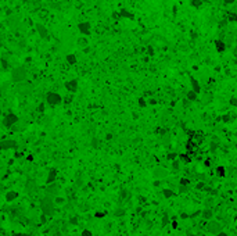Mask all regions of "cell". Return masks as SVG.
Here are the masks:
<instances>
[{
  "mask_svg": "<svg viewBox=\"0 0 237 236\" xmlns=\"http://www.w3.org/2000/svg\"><path fill=\"white\" fill-rule=\"evenodd\" d=\"M54 207H56V204H54V199H52V197L46 196L40 200V208L46 215H52L54 212Z\"/></svg>",
  "mask_w": 237,
  "mask_h": 236,
  "instance_id": "1",
  "label": "cell"
},
{
  "mask_svg": "<svg viewBox=\"0 0 237 236\" xmlns=\"http://www.w3.org/2000/svg\"><path fill=\"white\" fill-rule=\"evenodd\" d=\"M26 76H28V72H26V70H25L24 67L13 68V71H11V81L13 82H17V84L24 82V81L26 79Z\"/></svg>",
  "mask_w": 237,
  "mask_h": 236,
  "instance_id": "2",
  "label": "cell"
},
{
  "mask_svg": "<svg viewBox=\"0 0 237 236\" xmlns=\"http://www.w3.org/2000/svg\"><path fill=\"white\" fill-rule=\"evenodd\" d=\"M46 101H47L50 106H57V104H60L63 101V97L56 92H49L46 95Z\"/></svg>",
  "mask_w": 237,
  "mask_h": 236,
  "instance_id": "3",
  "label": "cell"
},
{
  "mask_svg": "<svg viewBox=\"0 0 237 236\" xmlns=\"http://www.w3.org/2000/svg\"><path fill=\"white\" fill-rule=\"evenodd\" d=\"M207 229H208V232L211 235H218V233L222 232V225L218 221H211L208 224V226H207Z\"/></svg>",
  "mask_w": 237,
  "mask_h": 236,
  "instance_id": "4",
  "label": "cell"
},
{
  "mask_svg": "<svg viewBox=\"0 0 237 236\" xmlns=\"http://www.w3.org/2000/svg\"><path fill=\"white\" fill-rule=\"evenodd\" d=\"M17 122H18V117H17L15 114H13V112L7 114V115L4 117V120H3V125H4V127H7V128L13 127V125L17 124Z\"/></svg>",
  "mask_w": 237,
  "mask_h": 236,
  "instance_id": "5",
  "label": "cell"
},
{
  "mask_svg": "<svg viewBox=\"0 0 237 236\" xmlns=\"http://www.w3.org/2000/svg\"><path fill=\"white\" fill-rule=\"evenodd\" d=\"M10 149H17L15 140H13V139L0 140V150H10Z\"/></svg>",
  "mask_w": 237,
  "mask_h": 236,
  "instance_id": "6",
  "label": "cell"
},
{
  "mask_svg": "<svg viewBox=\"0 0 237 236\" xmlns=\"http://www.w3.org/2000/svg\"><path fill=\"white\" fill-rule=\"evenodd\" d=\"M25 190L28 195H35L38 192V185L36 182L33 179H28L26 181V183H25Z\"/></svg>",
  "mask_w": 237,
  "mask_h": 236,
  "instance_id": "7",
  "label": "cell"
},
{
  "mask_svg": "<svg viewBox=\"0 0 237 236\" xmlns=\"http://www.w3.org/2000/svg\"><path fill=\"white\" fill-rule=\"evenodd\" d=\"M58 190H60V186L57 183H50L47 188V196L54 199V197L58 196Z\"/></svg>",
  "mask_w": 237,
  "mask_h": 236,
  "instance_id": "8",
  "label": "cell"
},
{
  "mask_svg": "<svg viewBox=\"0 0 237 236\" xmlns=\"http://www.w3.org/2000/svg\"><path fill=\"white\" fill-rule=\"evenodd\" d=\"M78 29H79V32L82 33V35H90L92 27H90L89 22H80V24H78Z\"/></svg>",
  "mask_w": 237,
  "mask_h": 236,
  "instance_id": "9",
  "label": "cell"
},
{
  "mask_svg": "<svg viewBox=\"0 0 237 236\" xmlns=\"http://www.w3.org/2000/svg\"><path fill=\"white\" fill-rule=\"evenodd\" d=\"M153 175L155 179H162V178H165V176H168V171L164 168H155L153 172Z\"/></svg>",
  "mask_w": 237,
  "mask_h": 236,
  "instance_id": "10",
  "label": "cell"
},
{
  "mask_svg": "<svg viewBox=\"0 0 237 236\" xmlns=\"http://www.w3.org/2000/svg\"><path fill=\"white\" fill-rule=\"evenodd\" d=\"M65 89L69 90V92H77L78 90V81L77 79H72V81H68L65 82Z\"/></svg>",
  "mask_w": 237,
  "mask_h": 236,
  "instance_id": "11",
  "label": "cell"
},
{
  "mask_svg": "<svg viewBox=\"0 0 237 236\" xmlns=\"http://www.w3.org/2000/svg\"><path fill=\"white\" fill-rule=\"evenodd\" d=\"M36 29H38V33L40 35V38L49 39V31L46 29V27H43L42 24H36Z\"/></svg>",
  "mask_w": 237,
  "mask_h": 236,
  "instance_id": "12",
  "label": "cell"
},
{
  "mask_svg": "<svg viewBox=\"0 0 237 236\" xmlns=\"http://www.w3.org/2000/svg\"><path fill=\"white\" fill-rule=\"evenodd\" d=\"M215 49H216V52L223 53L226 50V42H223L221 39H216L215 40Z\"/></svg>",
  "mask_w": 237,
  "mask_h": 236,
  "instance_id": "13",
  "label": "cell"
},
{
  "mask_svg": "<svg viewBox=\"0 0 237 236\" xmlns=\"http://www.w3.org/2000/svg\"><path fill=\"white\" fill-rule=\"evenodd\" d=\"M190 84H191V90H193V92H196L198 95V93L201 92V86H200V84L197 82V79L191 78V79H190Z\"/></svg>",
  "mask_w": 237,
  "mask_h": 236,
  "instance_id": "14",
  "label": "cell"
},
{
  "mask_svg": "<svg viewBox=\"0 0 237 236\" xmlns=\"http://www.w3.org/2000/svg\"><path fill=\"white\" fill-rule=\"evenodd\" d=\"M201 215H202L204 220H212L213 212H212V210H209V208H204V211L201 212Z\"/></svg>",
  "mask_w": 237,
  "mask_h": 236,
  "instance_id": "15",
  "label": "cell"
},
{
  "mask_svg": "<svg viewBox=\"0 0 237 236\" xmlns=\"http://www.w3.org/2000/svg\"><path fill=\"white\" fill-rule=\"evenodd\" d=\"M57 178V171L56 169H52V171L49 172V175H47V183H54V181H56Z\"/></svg>",
  "mask_w": 237,
  "mask_h": 236,
  "instance_id": "16",
  "label": "cell"
},
{
  "mask_svg": "<svg viewBox=\"0 0 237 236\" xmlns=\"http://www.w3.org/2000/svg\"><path fill=\"white\" fill-rule=\"evenodd\" d=\"M17 197H18V193L14 192V190H10V192L6 195V200H7V201H13V200H15Z\"/></svg>",
  "mask_w": 237,
  "mask_h": 236,
  "instance_id": "17",
  "label": "cell"
},
{
  "mask_svg": "<svg viewBox=\"0 0 237 236\" xmlns=\"http://www.w3.org/2000/svg\"><path fill=\"white\" fill-rule=\"evenodd\" d=\"M186 97H187V100L189 101H196L197 100V93L193 92V90H189L187 95H186Z\"/></svg>",
  "mask_w": 237,
  "mask_h": 236,
  "instance_id": "18",
  "label": "cell"
},
{
  "mask_svg": "<svg viewBox=\"0 0 237 236\" xmlns=\"http://www.w3.org/2000/svg\"><path fill=\"white\" fill-rule=\"evenodd\" d=\"M65 60H67V63L71 65H74L75 63H77V56L75 54H68V56L65 57Z\"/></svg>",
  "mask_w": 237,
  "mask_h": 236,
  "instance_id": "19",
  "label": "cell"
},
{
  "mask_svg": "<svg viewBox=\"0 0 237 236\" xmlns=\"http://www.w3.org/2000/svg\"><path fill=\"white\" fill-rule=\"evenodd\" d=\"M179 160L183 161V163H186V164H189V163L193 160V158H191L189 154H180V156H179Z\"/></svg>",
  "mask_w": 237,
  "mask_h": 236,
  "instance_id": "20",
  "label": "cell"
},
{
  "mask_svg": "<svg viewBox=\"0 0 237 236\" xmlns=\"http://www.w3.org/2000/svg\"><path fill=\"white\" fill-rule=\"evenodd\" d=\"M162 195H164V197L169 199V197L175 196V192H173V190H171V189H162Z\"/></svg>",
  "mask_w": 237,
  "mask_h": 236,
  "instance_id": "21",
  "label": "cell"
},
{
  "mask_svg": "<svg viewBox=\"0 0 237 236\" xmlns=\"http://www.w3.org/2000/svg\"><path fill=\"white\" fill-rule=\"evenodd\" d=\"M216 175L218 176H226V168L225 167L219 165V167L216 168Z\"/></svg>",
  "mask_w": 237,
  "mask_h": 236,
  "instance_id": "22",
  "label": "cell"
},
{
  "mask_svg": "<svg viewBox=\"0 0 237 236\" xmlns=\"http://www.w3.org/2000/svg\"><path fill=\"white\" fill-rule=\"evenodd\" d=\"M190 4H191L193 7H196V8H200L201 6H202V0H191Z\"/></svg>",
  "mask_w": 237,
  "mask_h": 236,
  "instance_id": "23",
  "label": "cell"
},
{
  "mask_svg": "<svg viewBox=\"0 0 237 236\" xmlns=\"http://www.w3.org/2000/svg\"><path fill=\"white\" fill-rule=\"evenodd\" d=\"M190 185V181L187 178H182L180 182H179V186H189Z\"/></svg>",
  "mask_w": 237,
  "mask_h": 236,
  "instance_id": "24",
  "label": "cell"
},
{
  "mask_svg": "<svg viewBox=\"0 0 237 236\" xmlns=\"http://www.w3.org/2000/svg\"><path fill=\"white\" fill-rule=\"evenodd\" d=\"M121 17H128V18H133V14H130L129 11H126V10H121Z\"/></svg>",
  "mask_w": 237,
  "mask_h": 236,
  "instance_id": "25",
  "label": "cell"
},
{
  "mask_svg": "<svg viewBox=\"0 0 237 236\" xmlns=\"http://www.w3.org/2000/svg\"><path fill=\"white\" fill-rule=\"evenodd\" d=\"M64 199H63V197H54V204H57V206H61V204H64Z\"/></svg>",
  "mask_w": 237,
  "mask_h": 236,
  "instance_id": "26",
  "label": "cell"
},
{
  "mask_svg": "<svg viewBox=\"0 0 237 236\" xmlns=\"http://www.w3.org/2000/svg\"><path fill=\"white\" fill-rule=\"evenodd\" d=\"M229 103L232 104V106H234V107H237V97L232 96V97H230V100H229Z\"/></svg>",
  "mask_w": 237,
  "mask_h": 236,
  "instance_id": "27",
  "label": "cell"
},
{
  "mask_svg": "<svg viewBox=\"0 0 237 236\" xmlns=\"http://www.w3.org/2000/svg\"><path fill=\"white\" fill-rule=\"evenodd\" d=\"M124 214H125V210H124V208H118L117 211H115V215H117V217H122Z\"/></svg>",
  "mask_w": 237,
  "mask_h": 236,
  "instance_id": "28",
  "label": "cell"
},
{
  "mask_svg": "<svg viewBox=\"0 0 237 236\" xmlns=\"http://www.w3.org/2000/svg\"><path fill=\"white\" fill-rule=\"evenodd\" d=\"M179 192H180V193H187V192H189V186H179Z\"/></svg>",
  "mask_w": 237,
  "mask_h": 236,
  "instance_id": "29",
  "label": "cell"
},
{
  "mask_svg": "<svg viewBox=\"0 0 237 236\" xmlns=\"http://www.w3.org/2000/svg\"><path fill=\"white\" fill-rule=\"evenodd\" d=\"M139 106H140V107H146V106H147V103H146V100L143 99V97L139 99Z\"/></svg>",
  "mask_w": 237,
  "mask_h": 236,
  "instance_id": "30",
  "label": "cell"
},
{
  "mask_svg": "<svg viewBox=\"0 0 237 236\" xmlns=\"http://www.w3.org/2000/svg\"><path fill=\"white\" fill-rule=\"evenodd\" d=\"M229 21H237V14H234V13L229 14Z\"/></svg>",
  "mask_w": 237,
  "mask_h": 236,
  "instance_id": "31",
  "label": "cell"
},
{
  "mask_svg": "<svg viewBox=\"0 0 237 236\" xmlns=\"http://www.w3.org/2000/svg\"><path fill=\"white\" fill-rule=\"evenodd\" d=\"M172 167H173V169L176 171V169H179V161H172Z\"/></svg>",
  "mask_w": 237,
  "mask_h": 236,
  "instance_id": "32",
  "label": "cell"
},
{
  "mask_svg": "<svg viewBox=\"0 0 237 236\" xmlns=\"http://www.w3.org/2000/svg\"><path fill=\"white\" fill-rule=\"evenodd\" d=\"M168 158H169V160H172V161H175V158H176V153H169Z\"/></svg>",
  "mask_w": 237,
  "mask_h": 236,
  "instance_id": "33",
  "label": "cell"
},
{
  "mask_svg": "<svg viewBox=\"0 0 237 236\" xmlns=\"http://www.w3.org/2000/svg\"><path fill=\"white\" fill-rule=\"evenodd\" d=\"M205 188V183L204 182H198L197 185H196V189H204Z\"/></svg>",
  "mask_w": 237,
  "mask_h": 236,
  "instance_id": "34",
  "label": "cell"
},
{
  "mask_svg": "<svg viewBox=\"0 0 237 236\" xmlns=\"http://www.w3.org/2000/svg\"><path fill=\"white\" fill-rule=\"evenodd\" d=\"M82 236H92V232L89 229H85L83 232H82Z\"/></svg>",
  "mask_w": 237,
  "mask_h": 236,
  "instance_id": "35",
  "label": "cell"
},
{
  "mask_svg": "<svg viewBox=\"0 0 237 236\" xmlns=\"http://www.w3.org/2000/svg\"><path fill=\"white\" fill-rule=\"evenodd\" d=\"M168 222H169V220H168V217L165 215V217H164V218H162V225H164V226H165V225L168 224Z\"/></svg>",
  "mask_w": 237,
  "mask_h": 236,
  "instance_id": "36",
  "label": "cell"
},
{
  "mask_svg": "<svg viewBox=\"0 0 237 236\" xmlns=\"http://www.w3.org/2000/svg\"><path fill=\"white\" fill-rule=\"evenodd\" d=\"M171 224H172V228H173V229H176V228H177V222H176V221H172Z\"/></svg>",
  "mask_w": 237,
  "mask_h": 236,
  "instance_id": "37",
  "label": "cell"
},
{
  "mask_svg": "<svg viewBox=\"0 0 237 236\" xmlns=\"http://www.w3.org/2000/svg\"><path fill=\"white\" fill-rule=\"evenodd\" d=\"M223 1H225L226 4H233L234 1H236V0H223Z\"/></svg>",
  "mask_w": 237,
  "mask_h": 236,
  "instance_id": "38",
  "label": "cell"
},
{
  "mask_svg": "<svg viewBox=\"0 0 237 236\" xmlns=\"http://www.w3.org/2000/svg\"><path fill=\"white\" fill-rule=\"evenodd\" d=\"M105 215V212H97L96 217H99V218H101V217H104Z\"/></svg>",
  "mask_w": 237,
  "mask_h": 236,
  "instance_id": "39",
  "label": "cell"
},
{
  "mask_svg": "<svg viewBox=\"0 0 237 236\" xmlns=\"http://www.w3.org/2000/svg\"><path fill=\"white\" fill-rule=\"evenodd\" d=\"M155 103H157V101L154 100V99H150V100L147 101V104H155Z\"/></svg>",
  "mask_w": 237,
  "mask_h": 236,
  "instance_id": "40",
  "label": "cell"
},
{
  "mask_svg": "<svg viewBox=\"0 0 237 236\" xmlns=\"http://www.w3.org/2000/svg\"><path fill=\"white\" fill-rule=\"evenodd\" d=\"M149 53H150V56H153V54H154V50H153V47H151V46L149 47Z\"/></svg>",
  "mask_w": 237,
  "mask_h": 236,
  "instance_id": "41",
  "label": "cell"
},
{
  "mask_svg": "<svg viewBox=\"0 0 237 236\" xmlns=\"http://www.w3.org/2000/svg\"><path fill=\"white\" fill-rule=\"evenodd\" d=\"M216 236H229V235H227L226 232H223V231H222V232H221V233H218Z\"/></svg>",
  "mask_w": 237,
  "mask_h": 236,
  "instance_id": "42",
  "label": "cell"
},
{
  "mask_svg": "<svg viewBox=\"0 0 237 236\" xmlns=\"http://www.w3.org/2000/svg\"><path fill=\"white\" fill-rule=\"evenodd\" d=\"M15 236H32V235H26V233H20V235H15Z\"/></svg>",
  "mask_w": 237,
  "mask_h": 236,
  "instance_id": "43",
  "label": "cell"
},
{
  "mask_svg": "<svg viewBox=\"0 0 237 236\" xmlns=\"http://www.w3.org/2000/svg\"><path fill=\"white\" fill-rule=\"evenodd\" d=\"M204 164L207 165V167H209V164H211V163H209V160H207V161H205V163H204Z\"/></svg>",
  "mask_w": 237,
  "mask_h": 236,
  "instance_id": "44",
  "label": "cell"
},
{
  "mask_svg": "<svg viewBox=\"0 0 237 236\" xmlns=\"http://www.w3.org/2000/svg\"><path fill=\"white\" fill-rule=\"evenodd\" d=\"M1 169H3V163H1V160H0V172H1Z\"/></svg>",
  "mask_w": 237,
  "mask_h": 236,
  "instance_id": "45",
  "label": "cell"
}]
</instances>
